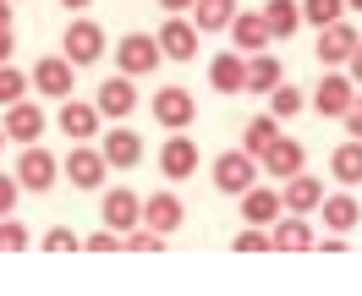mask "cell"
<instances>
[{
	"label": "cell",
	"mask_w": 362,
	"mask_h": 296,
	"mask_svg": "<svg viewBox=\"0 0 362 296\" xmlns=\"http://www.w3.org/2000/svg\"><path fill=\"white\" fill-rule=\"evenodd\" d=\"M61 176H66L77 192H105V182H110V160H105V148L77 143L66 160H61Z\"/></svg>",
	"instance_id": "6da1fadb"
},
{
	"label": "cell",
	"mask_w": 362,
	"mask_h": 296,
	"mask_svg": "<svg viewBox=\"0 0 362 296\" xmlns=\"http://www.w3.org/2000/svg\"><path fill=\"white\" fill-rule=\"evenodd\" d=\"M23 192H49V187L61 182V160L49 154L45 143H23V154H17V170H11Z\"/></svg>",
	"instance_id": "7a4b0ae2"
},
{
	"label": "cell",
	"mask_w": 362,
	"mask_h": 296,
	"mask_svg": "<svg viewBox=\"0 0 362 296\" xmlns=\"http://www.w3.org/2000/svg\"><path fill=\"white\" fill-rule=\"evenodd\" d=\"M154 39H159V55H165V61L187 66V61H198V39H204V33H198V23H192V17L170 11V17H165V28H159Z\"/></svg>",
	"instance_id": "3957f363"
},
{
	"label": "cell",
	"mask_w": 362,
	"mask_h": 296,
	"mask_svg": "<svg viewBox=\"0 0 362 296\" xmlns=\"http://www.w3.org/2000/svg\"><path fill=\"white\" fill-rule=\"evenodd\" d=\"M28 83H33L39 99H71V88H77V66H71L66 55H39V66L28 71Z\"/></svg>",
	"instance_id": "277c9868"
},
{
	"label": "cell",
	"mask_w": 362,
	"mask_h": 296,
	"mask_svg": "<svg viewBox=\"0 0 362 296\" xmlns=\"http://www.w3.org/2000/svg\"><path fill=\"white\" fill-rule=\"evenodd\" d=\"M252 182H258V160H252L247 148H230V154H220V160H214V192L242 198Z\"/></svg>",
	"instance_id": "5b68a950"
},
{
	"label": "cell",
	"mask_w": 362,
	"mask_h": 296,
	"mask_svg": "<svg viewBox=\"0 0 362 296\" xmlns=\"http://www.w3.org/2000/svg\"><path fill=\"white\" fill-rule=\"evenodd\" d=\"M61 55H66L71 66H99V61H105V28L93 23V17H77V23L66 28V49H61Z\"/></svg>",
	"instance_id": "8992f818"
},
{
	"label": "cell",
	"mask_w": 362,
	"mask_h": 296,
	"mask_svg": "<svg viewBox=\"0 0 362 296\" xmlns=\"http://www.w3.org/2000/svg\"><path fill=\"white\" fill-rule=\"evenodd\" d=\"M159 61H165V55H159L154 33H127V39L115 45V66L127 71V77H154Z\"/></svg>",
	"instance_id": "52a82bcc"
},
{
	"label": "cell",
	"mask_w": 362,
	"mask_h": 296,
	"mask_svg": "<svg viewBox=\"0 0 362 296\" xmlns=\"http://www.w3.org/2000/svg\"><path fill=\"white\" fill-rule=\"evenodd\" d=\"M154 121L165 126V132H187L192 121H198V99L187 88H159L154 93Z\"/></svg>",
	"instance_id": "ba28073f"
},
{
	"label": "cell",
	"mask_w": 362,
	"mask_h": 296,
	"mask_svg": "<svg viewBox=\"0 0 362 296\" xmlns=\"http://www.w3.org/2000/svg\"><path fill=\"white\" fill-rule=\"evenodd\" d=\"M6 143H39L45 137V105H33V99H17V105H6Z\"/></svg>",
	"instance_id": "9c48e42d"
},
{
	"label": "cell",
	"mask_w": 362,
	"mask_h": 296,
	"mask_svg": "<svg viewBox=\"0 0 362 296\" xmlns=\"http://www.w3.org/2000/svg\"><path fill=\"white\" fill-rule=\"evenodd\" d=\"M99 214H105V225L110 230H127L143 225V198H137L132 187H105V203H99Z\"/></svg>",
	"instance_id": "30bf717a"
},
{
	"label": "cell",
	"mask_w": 362,
	"mask_h": 296,
	"mask_svg": "<svg viewBox=\"0 0 362 296\" xmlns=\"http://www.w3.org/2000/svg\"><path fill=\"white\" fill-rule=\"evenodd\" d=\"M357 83H351V71L340 77V71H329V77H318V88H313V110L318 115H329V121H340V115L351 110V99H357Z\"/></svg>",
	"instance_id": "8fae6325"
},
{
	"label": "cell",
	"mask_w": 362,
	"mask_h": 296,
	"mask_svg": "<svg viewBox=\"0 0 362 296\" xmlns=\"http://www.w3.org/2000/svg\"><path fill=\"white\" fill-rule=\"evenodd\" d=\"M93 105H99L105 121H127V115L137 110V77H127V71H121V77H105V88H99Z\"/></svg>",
	"instance_id": "7c38bea8"
},
{
	"label": "cell",
	"mask_w": 362,
	"mask_h": 296,
	"mask_svg": "<svg viewBox=\"0 0 362 296\" xmlns=\"http://www.w3.org/2000/svg\"><path fill=\"white\" fill-rule=\"evenodd\" d=\"M280 203H286V214H313V208L324 203V182L308 176V170H296V176H286V187H280Z\"/></svg>",
	"instance_id": "4fadbf2b"
},
{
	"label": "cell",
	"mask_w": 362,
	"mask_h": 296,
	"mask_svg": "<svg viewBox=\"0 0 362 296\" xmlns=\"http://www.w3.org/2000/svg\"><path fill=\"white\" fill-rule=\"evenodd\" d=\"M181 220H187V203H181L176 192H154V198H143V225H148V230L170 236V230H181Z\"/></svg>",
	"instance_id": "5bb4252c"
},
{
	"label": "cell",
	"mask_w": 362,
	"mask_h": 296,
	"mask_svg": "<svg viewBox=\"0 0 362 296\" xmlns=\"http://www.w3.org/2000/svg\"><path fill=\"white\" fill-rule=\"evenodd\" d=\"M258 160H264V170H269V176H280V182H286V176H296V170H308V148H302L296 137H274Z\"/></svg>",
	"instance_id": "9a60e30c"
},
{
	"label": "cell",
	"mask_w": 362,
	"mask_h": 296,
	"mask_svg": "<svg viewBox=\"0 0 362 296\" xmlns=\"http://www.w3.org/2000/svg\"><path fill=\"white\" fill-rule=\"evenodd\" d=\"M269 242H274V252H313V225H308V214H280L269 225Z\"/></svg>",
	"instance_id": "2e32d148"
},
{
	"label": "cell",
	"mask_w": 362,
	"mask_h": 296,
	"mask_svg": "<svg viewBox=\"0 0 362 296\" xmlns=\"http://www.w3.org/2000/svg\"><path fill=\"white\" fill-rule=\"evenodd\" d=\"M159 170H165L170 182H187V176L198 170V143H192V137H181V132H170V143L159 148Z\"/></svg>",
	"instance_id": "e0dca14e"
},
{
	"label": "cell",
	"mask_w": 362,
	"mask_h": 296,
	"mask_svg": "<svg viewBox=\"0 0 362 296\" xmlns=\"http://www.w3.org/2000/svg\"><path fill=\"white\" fill-rule=\"evenodd\" d=\"M99 105H83V99H61V132L71 137V143H88L93 132H99Z\"/></svg>",
	"instance_id": "ac0fdd59"
},
{
	"label": "cell",
	"mask_w": 362,
	"mask_h": 296,
	"mask_svg": "<svg viewBox=\"0 0 362 296\" xmlns=\"http://www.w3.org/2000/svg\"><path fill=\"white\" fill-rule=\"evenodd\" d=\"M357 45H362V39H357V33H351L346 23H329V28H318V61H324V66H346Z\"/></svg>",
	"instance_id": "d6986e66"
},
{
	"label": "cell",
	"mask_w": 362,
	"mask_h": 296,
	"mask_svg": "<svg viewBox=\"0 0 362 296\" xmlns=\"http://www.w3.org/2000/svg\"><path fill=\"white\" fill-rule=\"evenodd\" d=\"M209 88L214 93H247V55H214L209 61Z\"/></svg>",
	"instance_id": "ffe728a7"
},
{
	"label": "cell",
	"mask_w": 362,
	"mask_h": 296,
	"mask_svg": "<svg viewBox=\"0 0 362 296\" xmlns=\"http://www.w3.org/2000/svg\"><path fill=\"white\" fill-rule=\"evenodd\" d=\"M230 39H236L242 55H258L274 33H269V23H264V11H236V17H230Z\"/></svg>",
	"instance_id": "44dd1931"
},
{
	"label": "cell",
	"mask_w": 362,
	"mask_h": 296,
	"mask_svg": "<svg viewBox=\"0 0 362 296\" xmlns=\"http://www.w3.org/2000/svg\"><path fill=\"white\" fill-rule=\"evenodd\" d=\"M280 214H286L280 192H269V187H258V182L242 192V220H247V225H274Z\"/></svg>",
	"instance_id": "7402d4cb"
},
{
	"label": "cell",
	"mask_w": 362,
	"mask_h": 296,
	"mask_svg": "<svg viewBox=\"0 0 362 296\" xmlns=\"http://www.w3.org/2000/svg\"><path fill=\"white\" fill-rule=\"evenodd\" d=\"M105 160H110V170H132L137 160H143V137L132 132V126H115V132H105Z\"/></svg>",
	"instance_id": "603a6c76"
},
{
	"label": "cell",
	"mask_w": 362,
	"mask_h": 296,
	"mask_svg": "<svg viewBox=\"0 0 362 296\" xmlns=\"http://www.w3.org/2000/svg\"><path fill=\"white\" fill-rule=\"evenodd\" d=\"M318 214H324V225H329V230H340V236H346V230H351V225L362 220V203L351 198V192H335V198L324 192V203H318Z\"/></svg>",
	"instance_id": "cb8c5ba5"
},
{
	"label": "cell",
	"mask_w": 362,
	"mask_h": 296,
	"mask_svg": "<svg viewBox=\"0 0 362 296\" xmlns=\"http://www.w3.org/2000/svg\"><path fill=\"white\" fill-rule=\"evenodd\" d=\"M236 17V0H192V23L198 33H226Z\"/></svg>",
	"instance_id": "d4e9b609"
},
{
	"label": "cell",
	"mask_w": 362,
	"mask_h": 296,
	"mask_svg": "<svg viewBox=\"0 0 362 296\" xmlns=\"http://www.w3.org/2000/svg\"><path fill=\"white\" fill-rule=\"evenodd\" d=\"M286 77V66H280V55H247V93H269L274 83Z\"/></svg>",
	"instance_id": "484cf974"
},
{
	"label": "cell",
	"mask_w": 362,
	"mask_h": 296,
	"mask_svg": "<svg viewBox=\"0 0 362 296\" xmlns=\"http://www.w3.org/2000/svg\"><path fill=\"white\" fill-rule=\"evenodd\" d=\"M264 23H269L274 39H291L296 28H302V0H269L264 6Z\"/></svg>",
	"instance_id": "4316f807"
},
{
	"label": "cell",
	"mask_w": 362,
	"mask_h": 296,
	"mask_svg": "<svg viewBox=\"0 0 362 296\" xmlns=\"http://www.w3.org/2000/svg\"><path fill=\"white\" fill-rule=\"evenodd\" d=\"M329 170H335V182H346V187H357V182H362V137L340 143L335 160H329Z\"/></svg>",
	"instance_id": "83f0119b"
},
{
	"label": "cell",
	"mask_w": 362,
	"mask_h": 296,
	"mask_svg": "<svg viewBox=\"0 0 362 296\" xmlns=\"http://www.w3.org/2000/svg\"><path fill=\"white\" fill-rule=\"evenodd\" d=\"M274 137H280V115H258V121H247V132H242V148L258 160V154L269 148Z\"/></svg>",
	"instance_id": "f1b7e54d"
},
{
	"label": "cell",
	"mask_w": 362,
	"mask_h": 296,
	"mask_svg": "<svg viewBox=\"0 0 362 296\" xmlns=\"http://www.w3.org/2000/svg\"><path fill=\"white\" fill-rule=\"evenodd\" d=\"M28 88H33V83H28V71H17L11 61H0V110H6V105H17V99H28Z\"/></svg>",
	"instance_id": "f546056e"
},
{
	"label": "cell",
	"mask_w": 362,
	"mask_h": 296,
	"mask_svg": "<svg viewBox=\"0 0 362 296\" xmlns=\"http://www.w3.org/2000/svg\"><path fill=\"white\" fill-rule=\"evenodd\" d=\"M302 105H308V99H302V88H291V83H274L269 88V115H280V121H291Z\"/></svg>",
	"instance_id": "4dcf8cb0"
},
{
	"label": "cell",
	"mask_w": 362,
	"mask_h": 296,
	"mask_svg": "<svg viewBox=\"0 0 362 296\" xmlns=\"http://www.w3.org/2000/svg\"><path fill=\"white\" fill-rule=\"evenodd\" d=\"M340 11H346V0H302V23H308V28L340 23Z\"/></svg>",
	"instance_id": "1f68e13d"
},
{
	"label": "cell",
	"mask_w": 362,
	"mask_h": 296,
	"mask_svg": "<svg viewBox=\"0 0 362 296\" xmlns=\"http://www.w3.org/2000/svg\"><path fill=\"white\" fill-rule=\"evenodd\" d=\"M23 247H28V225L11 220V214H0V252H23Z\"/></svg>",
	"instance_id": "d6a6232c"
},
{
	"label": "cell",
	"mask_w": 362,
	"mask_h": 296,
	"mask_svg": "<svg viewBox=\"0 0 362 296\" xmlns=\"http://www.w3.org/2000/svg\"><path fill=\"white\" fill-rule=\"evenodd\" d=\"M236 252H274V242H269V225H247L242 236H236Z\"/></svg>",
	"instance_id": "836d02e7"
},
{
	"label": "cell",
	"mask_w": 362,
	"mask_h": 296,
	"mask_svg": "<svg viewBox=\"0 0 362 296\" xmlns=\"http://www.w3.org/2000/svg\"><path fill=\"white\" fill-rule=\"evenodd\" d=\"M45 252H83V242L66 225H55V230H45Z\"/></svg>",
	"instance_id": "e575fe53"
},
{
	"label": "cell",
	"mask_w": 362,
	"mask_h": 296,
	"mask_svg": "<svg viewBox=\"0 0 362 296\" xmlns=\"http://www.w3.org/2000/svg\"><path fill=\"white\" fill-rule=\"evenodd\" d=\"M83 252H121V230H110V225L93 230L88 242H83Z\"/></svg>",
	"instance_id": "d590c367"
},
{
	"label": "cell",
	"mask_w": 362,
	"mask_h": 296,
	"mask_svg": "<svg viewBox=\"0 0 362 296\" xmlns=\"http://www.w3.org/2000/svg\"><path fill=\"white\" fill-rule=\"evenodd\" d=\"M17 198H23V182L0 170V214H11V208H17Z\"/></svg>",
	"instance_id": "8d00e7d4"
},
{
	"label": "cell",
	"mask_w": 362,
	"mask_h": 296,
	"mask_svg": "<svg viewBox=\"0 0 362 296\" xmlns=\"http://www.w3.org/2000/svg\"><path fill=\"white\" fill-rule=\"evenodd\" d=\"M340 121H346V126H351V137H362V93H357V99H351V110L340 115Z\"/></svg>",
	"instance_id": "74e56055"
},
{
	"label": "cell",
	"mask_w": 362,
	"mask_h": 296,
	"mask_svg": "<svg viewBox=\"0 0 362 296\" xmlns=\"http://www.w3.org/2000/svg\"><path fill=\"white\" fill-rule=\"evenodd\" d=\"M11 55H17V33H11V28H0V61H11Z\"/></svg>",
	"instance_id": "f35d334b"
},
{
	"label": "cell",
	"mask_w": 362,
	"mask_h": 296,
	"mask_svg": "<svg viewBox=\"0 0 362 296\" xmlns=\"http://www.w3.org/2000/svg\"><path fill=\"white\" fill-rule=\"evenodd\" d=\"M346 66H351V83H357V88H362V45L351 49V61H346Z\"/></svg>",
	"instance_id": "ab89813d"
},
{
	"label": "cell",
	"mask_w": 362,
	"mask_h": 296,
	"mask_svg": "<svg viewBox=\"0 0 362 296\" xmlns=\"http://www.w3.org/2000/svg\"><path fill=\"white\" fill-rule=\"evenodd\" d=\"M11 6H17V0H0V28H11Z\"/></svg>",
	"instance_id": "60d3db41"
},
{
	"label": "cell",
	"mask_w": 362,
	"mask_h": 296,
	"mask_svg": "<svg viewBox=\"0 0 362 296\" xmlns=\"http://www.w3.org/2000/svg\"><path fill=\"white\" fill-rule=\"evenodd\" d=\"M165 11H192V0H159Z\"/></svg>",
	"instance_id": "b9f144b4"
},
{
	"label": "cell",
	"mask_w": 362,
	"mask_h": 296,
	"mask_svg": "<svg viewBox=\"0 0 362 296\" xmlns=\"http://www.w3.org/2000/svg\"><path fill=\"white\" fill-rule=\"evenodd\" d=\"M61 6H66V11H88L93 0H61Z\"/></svg>",
	"instance_id": "7bdbcfd3"
},
{
	"label": "cell",
	"mask_w": 362,
	"mask_h": 296,
	"mask_svg": "<svg viewBox=\"0 0 362 296\" xmlns=\"http://www.w3.org/2000/svg\"><path fill=\"white\" fill-rule=\"evenodd\" d=\"M346 6H351V11H362V0H346Z\"/></svg>",
	"instance_id": "ee69618b"
},
{
	"label": "cell",
	"mask_w": 362,
	"mask_h": 296,
	"mask_svg": "<svg viewBox=\"0 0 362 296\" xmlns=\"http://www.w3.org/2000/svg\"><path fill=\"white\" fill-rule=\"evenodd\" d=\"M0 148H6V126H0Z\"/></svg>",
	"instance_id": "f6af8a7d"
}]
</instances>
